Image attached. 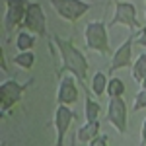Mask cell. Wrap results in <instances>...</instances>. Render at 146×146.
Instances as JSON below:
<instances>
[{"label": "cell", "instance_id": "1", "mask_svg": "<svg viewBox=\"0 0 146 146\" xmlns=\"http://www.w3.org/2000/svg\"><path fill=\"white\" fill-rule=\"evenodd\" d=\"M55 45L58 47V53L62 56V68L60 72H70L72 76H76L78 82H86L88 76V60L84 53H80L74 47V43H70L62 37H55Z\"/></svg>", "mask_w": 146, "mask_h": 146}, {"label": "cell", "instance_id": "2", "mask_svg": "<svg viewBox=\"0 0 146 146\" xmlns=\"http://www.w3.org/2000/svg\"><path fill=\"white\" fill-rule=\"evenodd\" d=\"M84 41L86 47L98 53H109V37H107V27L101 20L88 22L84 29Z\"/></svg>", "mask_w": 146, "mask_h": 146}, {"label": "cell", "instance_id": "3", "mask_svg": "<svg viewBox=\"0 0 146 146\" xmlns=\"http://www.w3.org/2000/svg\"><path fill=\"white\" fill-rule=\"evenodd\" d=\"M25 88H27V84H20L16 80H6L0 84V111H2V115L12 111V107L22 100V94Z\"/></svg>", "mask_w": 146, "mask_h": 146}, {"label": "cell", "instance_id": "4", "mask_svg": "<svg viewBox=\"0 0 146 146\" xmlns=\"http://www.w3.org/2000/svg\"><path fill=\"white\" fill-rule=\"evenodd\" d=\"M53 8L60 18H64L66 22H76L80 20L92 6L86 0H51Z\"/></svg>", "mask_w": 146, "mask_h": 146}, {"label": "cell", "instance_id": "5", "mask_svg": "<svg viewBox=\"0 0 146 146\" xmlns=\"http://www.w3.org/2000/svg\"><path fill=\"white\" fill-rule=\"evenodd\" d=\"M23 25L27 27V31H31L33 35H45L47 33L45 12H43V6L39 2H27Z\"/></svg>", "mask_w": 146, "mask_h": 146}, {"label": "cell", "instance_id": "6", "mask_svg": "<svg viewBox=\"0 0 146 146\" xmlns=\"http://www.w3.org/2000/svg\"><path fill=\"white\" fill-rule=\"evenodd\" d=\"M127 25L129 29H136L138 27V20H136V6L133 2H127V0H119L115 2V14H113V20L109 25Z\"/></svg>", "mask_w": 146, "mask_h": 146}, {"label": "cell", "instance_id": "7", "mask_svg": "<svg viewBox=\"0 0 146 146\" xmlns=\"http://www.w3.org/2000/svg\"><path fill=\"white\" fill-rule=\"evenodd\" d=\"M4 8H6L4 10V27H6V31H12L14 27L23 25L27 0H6Z\"/></svg>", "mask_w": 146, "mask_h": 146}, {"label": "cell", "instance_id": "8", "mask_svg": "<svg viewBox=\"0 0 146 146\" xmlns=\"http://www.w3.org/2000/svg\"><path fill=\"white\" fill-rule=\"evenodd\" d=\"M127 117H129V109L123 98H111L109 105H107V121L119 131L125 133L127 131Z\"/></svg>", "mask_w": 146, "mask_h": 146}, {"label": "cell", "instance_id": "9", "mask_svg": "<svg viewBox=\"0 0 146 146\" xmlns=\"http://www.w3.org/2000/svg\"><path fill=\"white\" fill-rule=\"evenodd\" d=\"M78 86H76V76L72 74H62L60 76V84H58V94H56V101L58 105H74L78 101Z\"/></svg>", "mask_w": 146, "mask_h": 146}, {"label": "cell", "instance_id": "10", "mask_svg": "<svg viewBox=\"0 0 146 146\" xmlns=\"http://www.w3.org/2000/svg\"><path fill=\"white\" fill-rule=\"evenodd\" d=\"M133 41H135V35H129L127 41H123L121 45L117 47V51L113 53L111 58V66L109 70L115 72V70H121L125 66H133Z\"/></svg>", "mask_w": 146, "mask_h": 146}, {"label": "cell", "instance_id": "11", "mask_svg": "<svg viewBox=\"0 0 146 146\" xmlns=\"http://www.w3.org/2000/svg\"><path fill=\"white\" fill-rule=\"evenodd\" d=\"M74 121V113L68 105H58L55 111V127H56V146L64 144V136L68 133V127Z\"/></svg>", "mask_w": 146, "mask_h": 146}, {"label": "cell", "instance_id": "12", "mask_svg": "<svg viewBox=\"0 0 146 146\" xmlns=\"http://www.w3.org/2000/svg\"><path fill=\"white\" fill-rule=\"evenodd\" d=\"M96 136H100V123L98 121H86L76 133V138L80 142H92Z\"/></svg>", "mask_w": 146, "mask_h": 146}, {"label": "cell", "instance_id": "13", "mask_svg": "<svg viewBox=\"0 0 146 146\" xmlns=\"http://www.w3.org/2000/svg\"><path fill=\"white\" fill-rule=\"evenodd\" d=\"M131 76L138 84L146 78V53H140L136 56V60L133 62V68H131Z\"/></svg>", "mask_w": 146, "mask_h": 146}, {"label": "cell", "instance_id": "14", "mask_svg": "<svg viewBox=\"0 0 146 146\" xmlns=\"http://www.w3.org/2000/svg\"><path fill=\"white\" fill-rule=\"evenodd\" d=\"M100 111H101V105L94 98H90V92H88L86 94V103H84V117H86V121H98Z\"/></svg>", "mask_w": 146, "mask_h": 146}, {"label": "cell", "instance_id": "15", "mask_svg": "<svg viewBox=\"0 0 146 146\" xmlns=\"http://www.w3.org/2000/svg\"><path fill=\"white\" fill-rule=\"evenodd\" d=\"M35 45V37L31 31H20L18 33V37H16V49L20 51V53H23V51H31Z\"/></svg>", "mask_w": 146, "mask_h": 146}, {"label": "cell", "instance_id": "16", "mask_svg": "<svg viewBox=\"0 0 146 146\" xmlns=\"http://www.w3.org/2000/svg\"><path fill=\"white\" fill-rule=\"evenodd\" d=\"M107 82H109V78L103 72H96L94 78H92V92H94V96L101 98L107 92Z\"/></svg>", "mask_w": 146, "mask_h": 146}, {"label": "cell", "instance_id": "17", "mask_svg": "<svg viewBox=\"0 0 146 146\" xmlns=\"http://www.w3.org/2000/svg\"><path fill=\"white\" fill-rule=\"evenodd\" d=\"M12 62H14L16 66H20V68H31V66H33V62H35V53H33V51L18 53V55H14Z\"/></svg>", "mask_w": 146, "mask_h": 146}, {"label": "cell", "instance_id": "18", "mask_svg": "<svg viewBox=\"0 0 146 146\" xmlns=\"http://www.w3.org/2000/svg\"><path fill=\"white\" fill-rule=\"evenodd\" d=\"M109 98H123L125 94V82L121 78H109L107 82V92H105Z\"/></svg>", "mask_w": 146, "mask_h": 146}, {"label": "cell", "instance_id": "19", "mask_svg": "<svg viewBox=\"0 0 146 146\" xmlns=\"http://www.w3.org/2000/svg\"><path fill=\"white\" fill-rule=\"evenodd\" d=\"M146 107V90H140L135 96V101H133V109L135 111H140Z\"/></svg>", "mask_w": 146, "mask_h": 146}, {"label": "cell", "instance_id": "20", "mask_svg": "<svg viewBox=\"0 0 146 146\" xmlns=\"http://www.w3.org/2000/svg\"><path fill=\"white\" fill-rule=\"evenodd\" d=\"M107 144H109V138H107V135L96 136V138L90 142V146H107Z\"/></svg>", "mask_w": 146, "mask_h": 146}, {"label": "cell", "instance_id": "21", "mask_svg": "<svg viewBox=\"0 0 146 146\" xmlns=\"http://www.w3.org/2000/svg\"><path fill=\"white\" fill-rule=\"evenodd\" d=\"M140 144H146V119L142 121V129H140Z\"/></svg>", "mask_w": 146, "mask_h": 146}, {"label": "cell", "instance_id": "22", "mask_svg": "<svg viewBox=\"0 0 146 146\" xmlns=\"http://www.w3.org/2000/svg\"><path fill=\"white\" fill-rule=\"evenodd\" d=\"M136 43H138V45H142V47H146V29H142V31H140L138 39H136Z\"/></svg>", "mask_w": 146, "mask_h": 146}, {"label": "cell", "instance_id": "23", "mask_svg": "<svg viewBox=\"0 0 146 146\" xmlns=\"http://www.w3.org/2000/svg\"><path fill=\"white\" fill-rule=\"evenodd\" d=\"M140 88H142V90H146V78L142 80V82H140Z\"/></svg>", "mask_w": 146, "mask_h": 146}, {"label": "cell", "instance_id": "24", "mask_svg": "<svg viewBox=\"0 0 146 146\" xmlns=\"http://www.w3.org/2000/svg\"><path fill=\"white\" fill-rule=\"evenodd\" d=\"M0 146H6V144H4V142H2V144H0Z\"/></svg>", "mask_w": 146, "mask_h": 146}, {"label": "cell", "instance_id": "25", "mask_svg": "<svg viewBox=\"0 0 146 146\" xmlns=\"http://www.w3.org/2000/svg\"><path fill=\"white\" fill-rule=\"evenodd\" d=\"M72 146H74V142H72Z\"/></svg>", "mask_w": 146, "mask_h": 146}, {"label": "cell", "instance_id": "26", "mask_svg": "<svg viewBox=\"0 0 146 146\" xmlns=\"http://www.w3.org/2000/svg\"><path fill=\"white\" fill-rule=\"evenodd\" d=\"M144 2H146V0H144Z\"/></svg>", "mask_w": 146, "mask_h": 146}]
</instances>
